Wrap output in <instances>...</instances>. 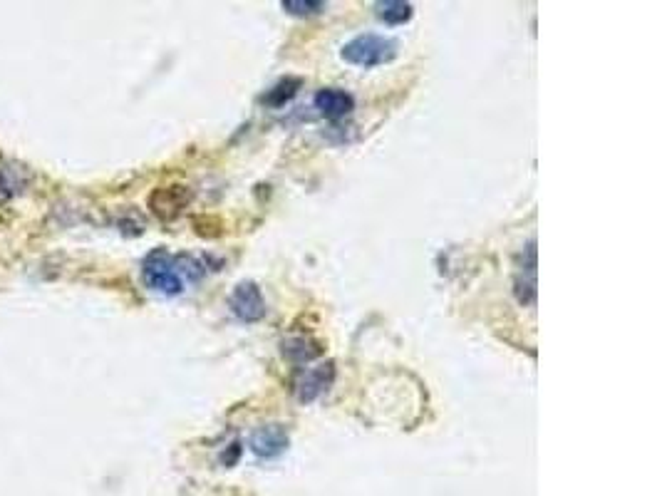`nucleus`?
<instances>
[{"instance_id":"1a4fd4ad","label":"nucleus","mask_w":662,"mask_h":496,"mask_svg":"<svg viewBox=\"0 0 662 496\" xmlns=\"http://www.w3.org/2000/svg\"><path fill=\"white\" fill-rule=\"evenodd\" d=\"M377 18L385 20L390 25H402L412 18V5L402 3V0H385V3L375 5Z\"/></svg>"},{"instance_id":"9d476101","label":"nucleus","mask_w":662,"mask_h":496,"mask_svg":"<svg viewBox=\"0 0 662 496\" xmlns=\"http://www.w3.org/2000/svg\"><path fill=\"white\" fill-rule=\"evenodd\" d=\"M283 353L293 360H313L315 355H320V345L313 343V340L305 338H296L283 343Z\"/></svg>"},{"instance_id":"f257e3e1","label":"nucleus","mask_w":662,"mask_h":496,"mask_svg":"<svg viewBox=\"0 0 662 496\" xmlns=\"http://www.w3.org/2000/svg\"><path fill=\"white\" fill-rule=\"evenodd\" d=\"M191 258L172 256L167 248H154L142 263V276L152 291L162 296H179L184 291V278H196L194 268H186Z\"/></svg>"},{"instance_id":"423d86ee","label":"nucleus","mask_w":662,"mask_h":496,"mask_svg":"<svg viewBox=\"0 0 662 496\" xmlns=\"http://www.w3.org/2000/svg\"><path fill=\"white\" fill-rule=\"evenodd\" d=\"M191 201V191L186 186H164V189H157L149 199V209L159 216V219L169 221L174 216L181 214L186 204Z\"/></svg>"},{"instance_id":"9b49d317","label":"nucleus","mask_w":662,"mask_h":496,"mask_svg":"<svg viewBox=\"0 0 662 496\" xmlns=\"http://www.w3.org/2000/svg\"><path fill=\"white\" fill-rule=\"evenodd\" d=\"M281 8L286 13L298 15V18H305V15H318L328 8V3H320V0H283Z\"/></svg>"},{"instance_id":"6e6552de","label":"nucleus","mask_w":662,"mask_h":496,"mask_svg":"<svg viewBox=\"0 0 662 496\" xmlns=\"http://www.w3.org/2000/svg\"><path fill=\"white\" fill-rule=\"evenodd\" d=\"M315 107L328 120H340V117H348L355 110V100L350 92L338 90V87H325L315 95Z\"/></svg>"},{"instance_id":"20e7f679","label":"nucleus","mask_w":662,"mask_h":496,"mask_svg":"<svg viewBox=\"0 0 662 496\" xmlns=\"http://www.w3.org/2000/svg\"><path fill=\"white\" fill-rule=\"evenodd\" d=\"M335 380V365L323 363L315 365V368L303 370L296 380V397L301 402H313L315 397L323 395Z\"/></svg>"},{"instance_id":"7ed1b4c3","label":"nucleus","mask_w":662,"mask_h":496,"mask_svg":"<svg viewBox=\"0 0 662 496\" xmlns=\"http://www.w3.org/2000/svg\"><path fill=\"white\" fill-rule=\"evenodd\" d=\"M231 313L243 323H256L266 315V301L261 296V288L253 281H243L236 286V291L231 293Z\"/></svg>"},{"instance_id":"ddd939ff","label":"nucleus","mask_w":662,"mask_h":496,"mask_svg":"<svg viewBox=\"0 0 662 496\" xmlns=\"http://www.w3.org/2000/svg\"><path fill=\"white\" fill-rule=\"evenodd\" d=\"M18 191H23V182H18L8 169H0V199H10Z\"/></svg>"},{"instance_id":"0eeeda50","label":"nucleus","mask_w":662,"mask_h":496,"mask_svg":"<svg viewBox=\"0 0 662 496\" xmlns=\"http://www.w3.org/2000/svg\"><path fill=\"white\" fill-rule=\"evenodd\" d=\"M524 263L516 271V298L521 306H534L536 303V241L526 246L521 253Z\"/></svg>"},{"instance_id":"39448f33","label":"nucleus","mask_w":662,"mask_h":496,"mask_svg":"<svg viewBox=\"0 0 662 496\" xmlns=\"http://www.w3.org/2000/svg\"><path fill=\"white\" fill-rule=\"evenodd\" d=\"M288 449V430L283 425H263L253 432L251 452L261 459H276Z\"/></svg>"},{"instance_id":"f03ea898","label":"nucleus","mask_w":662,"mask_h":496,"mask_svg":"<svg viewBox=\"0 0 662 496\" xmlns=\"http://www.w3.org/2000/svg\"><path fill=\"white\" fill-rule=\"evenodd\" d=\"M397 58V43L385 35H358L343 48V60L358 67H375Z\"/></svg>"},{"instance_id":"f8f14e48","label":"nucleus","mask_w":662,"mask_h":496,"mask_svg":"<svg viewBox=\"0 0 662 496\" xmlns=\"http://www.w3.org/2000/svg\"><path fill=\"white\" fill-rule=\"evenodd\" d=\"M298 87H301V80H283V82H278V85L273 87L271 92H268L266 102H268V105H273V107H281L283 102H288L293 95H296Z\"/></svg>"}]
</instances>
